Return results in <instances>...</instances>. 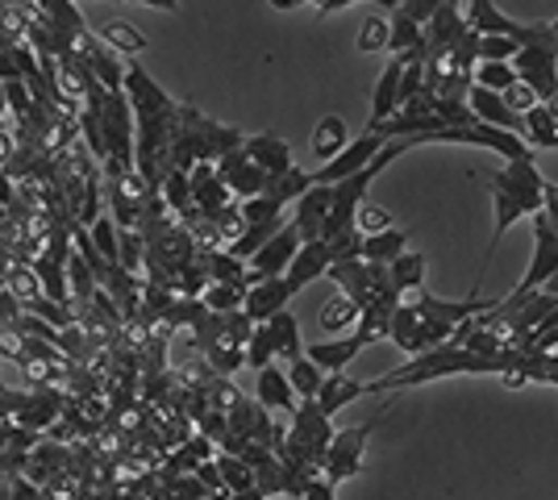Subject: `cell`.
Wrapping results in <instances>:
<instances>
[{
    "instance_id": "obj_1",
    "label": "cell",
    "mask_w": 558,
    "mask_h": 500,
    "mask_svg": "<svg viewBox=\"0 0 558 500\" xmlns=\"http://www.w3.org/2000/svg\"><path fill=\"white\" fill-rule=\"evenodd\" d=\"M484 309H488V305H484L480 296H466V301H442V296H434L429 288L421 284V288H413V292H404V296H400L392 321H388V338H392L400 351L421 355V351H434V346L450 342L463 321L480 317Z\"/></svg>"
},
{
    "instance_id": "obj_2",
    "label": "cell",
    "mask_w": 558,
    "mask_h": 500,
    "mask_svg": "<svg viewBox=\"0 0 558 500\" xmlns=\"http://www.w3.org/2000/svg\"><path fill=\"white\" fill-rule=\"evenodd\" d=\"M242 138H246L242 130L205 118V113L192 109V105H180V113H175V134H171V146H167V167H171V171H192L196 163H217L226 150L242 146Z\"/></svg>"
},
{
    "instance_id": "obj_3",
    "label": "cell",
    "mask_w": 558,
    "mask_h": 500,
    "mask_svg": "<svg viewBox=\"0 0 558 500\" xmlns=\"http://www.w3.org/2000/svg\"><path fill=\"white\" fill-rule=\"evenodd\" d=\"M379 426V417H372L367 426H347V429H333V438H329L326 454H322V476L338 488V484H347L363 472V451H367V438H372V429Z\"/></svg>"
},
{
    "instance_id": "obj_4",
    "label": "cell",
    "mask_w": 558,
    "mask_h": 500,
    "mask_svg": "<svg viewBox=\"0 0 558 500\" xmlns=\"http://www.w3.org/2000/svg\"><path fill=\"white\" fill-rule=\"evenodd\" d=\"M542 188H546V175L537 171L534 159H512V163H505L500 171L488 175V192L509 196L525 217H534L542 209Z\"/></svg>"
},
{
    "instance_id": "obj_5",
    "label": "cell",
    "mask_w": 558,
    "mask_h": 500,
    "mask_svg": "<svg viewBox=\"0 0 558 500\" xmlns=\"http://www.w3.org/2000/svg\"><path fill=\"white\" fill-rule=\"evenodd\" d=\"M530 221H534V259H530V267H525V280L512 288L505 301H525L530 292H537V288L558 271V230L546 221L542 209H537Z\"/></svg>"
},
{
    "instance_id": "obj_6",
    "label": "cell",
    "mask_w": 558,
    "mask_h": 500,
    "mask_svg": "<svg viewBox=\"0 0 558 500\" xmlns=\"http://www.w3.org/2000/svg\"><path fill=\"white\" fill-rule=\"evenodd\" d=\"M296 251H301V230H296L292 221H283L276 234H271V239L263 242L255 255L246 259V284L267 280V276H283Z\"/></svg>"
},
{
    "instance_id": "obj_7",
    "label": "cell",
    "mask_w": 558,
    "mask_h": 500,
    "mask_svg": "<svg viewBox=\"0 0 558 500\" xmlns=\"http://www.w3.org/2000/svg\"><path fill=\"white\" fill-rule=\"evenodd\" d=\"M379 150H384V138L372 134V130H363V134L350 138L329 163H322L317 171H308V175H313V184H338V180H347V175H354V171H363Z\"/></svg>"
},
{
    "instance_id": "obj_8",
    "label": "cell",
    "mask_w": 558,
    "mask_h": 500,
    "mask_svg": "<svg viewBox=\"0 0 558 500\" xmlns=\"http://www.w3.org/2000/svg\"><path fill=\"white\" fill-rule=\"evenodd\" d=\"M213 167H217V180L230 188L233 200H246V196H258V192L267 188V175L246 159V150H242V146L226 150Z\"/></svg>"
},
{
    "instance_id": "obj_9",
    "label": "cell",
    "mask_w": 558,
    "mask_h": 500,
    "mask_svg": "<svg viewBox=\"0 0 558 500\" xmlns=\"http://www.w3.org/2000/svg\"><path fill=\"white\" fill-rule=\"evenodd\" d=\"M296 292L292 284L283 280V276H267V280H255V284H246V301H242V313L251 317V321H267V317H276L279 309H288V301H292Z\"/></svg>"
},
{
    "instance_id": "obj_10",
    "label": "cell",
    "mask_w": 558,
    "mask_h": 500,
    "mask_svg": "<svg viewBox=\"0 0 558 500\" xmlns=\"http://www.w3.org/2000/svg\"><path fill=\"white\" fill-rule=\"evenodd\" d=\"M329 200H333V184H308V188H304L301 196L292 200V205H296V217H292V225L301 230V242L322 239V225H326Z\"/></svg>"
},
{
    "instance_id": "obj_11",
    "label": "cell",
    "mask_w": 558,
    "mask_h": 500,
    "mask_svg": "<svg viewBox=\"0 0 558 500\" xmlns=\"http://www.w3.org/2000/svg\"><path fill=\"white\" fill-rule=\"evenodd\" d=\"M329 263H333V255H329V242L326 239L301 242V251L292 255L288 271H283V280L292 284V292H304V288L313 284V280H322V276H326Z\"/></svg>"
},
{
    "instance_id": "obj_12",
    "label": "cell",
    "mask_w": 558,
    "mask_h": 500,
    "mask_svg": "<svg viewBox=\"0 0 558 500\" xmlns=\"http://www.w3.org/2000/svg\"><path fill=\"white\" fill-rule=\"evenodd\" d=\"M187 188H192V205H196L201 217H213V214H221L226 205H233L230 188L217 180V167L213 163L192 167V171H187Z\"/></svg>"
},
{
    "instance_id": "obj_13",
    "label": "cell",
    "mask_w": 558,
    "mask_h": 500,
    "mask_svg": "<svg viewBox=\"0 0 558 500\" xmlns=\"http://www.w3.org/2000/svg\"><path fill=\"white\" fill-rule=\"evenodd\" d=\"M255 397L258 405L267 408V413H296V405H301V397L292 392V383H288V371L283 367H276V363H267V367H258L255 371Z\"/></svg>"
},
{
    "instance_id": "obj_14",
    "label": "cell",
    "mask_w": 558,
    "mask_h": 500,
    "mask_svg": "<svg viewBox=\"0 0 558 500\" xmlns=\"http://www.w3.org/2000/svg\"><path fill=\"white\" fill-rule=\"evenodd\" d=\"M466 109L484 121V125H496V130H509V134H521V130H525V121L505 105V96L492 93V88H480V84L466 88Z\"/></svg>"
},
{
    "instance_id": "obj_15",
    "label": "cell",
    "mask_w": 558,
    "mask_h": 500,
    "mask_svg": "<svg viewBox=\"0 0 558 500\" xmlns=\"http://www.w3.org/2000/svg\"><path fill=\"white\" fill-rule=\"evenodd\" d=\"M359 397H372V380H350L347 371H326V380L317 388V405L326 417H333L338 408H347L350 401H359Z\"/></svg>"
},
{
    "instance_id": "obj_16",
    "label": "cell",
    "mask_w": 558,
    "mask_h": 500,
    "mask_svg": "<svg viewBox=\"0 0 558 500\" xmlns=\"http://www.w3.org/2000/svg\"><path fill=\"white\" fill-rule=\"evenodd\" d=\"M242 150H246V159H251L263 175H279V171L292 167V150H288V143H283L279 134H246V138H242Z\"/></svg>"
},
{
    "instance_id": "obj_17",
    "label": "cell",
    "mask_w": 558,
    "mask_h": 500,
    "mask_svg": "<svg viewBox=\"0 0 558 500\" xmlns=\"http://www.w3.org/2000/svg\"><path fill=\"white\" fill-rule=\"evenodd\" d=\"M521 121H525V130H521L525 143L537 146V150H558V105L555 100H537V105H530V109L521 113Z\"/></svg>"
},
{
    "instance_id": "obj_18",
    "label": "cell",
    "mask_w": 558,
    "mask_h": 500,
    "mask_svg": "<svg viewBox=\"0 0 558 500\" xmlns=\"http://www.w3.org/2000/svg\"><path fill=\"white\" fill-rule=\"evenodd\" d=\"M359 351H367V342L354 330L342 333V338H329V342H317V346H304V355L313 358L322 371H347V363L359 355Z\"/></svg>"
},
{
    "instance_id": "obj_19",
    "label": "cell",
    "mask_w": 558,
    "mask_h": 500,
    "mask_svg": "<svg viewBox=\"0 0 558 500\" xmlns=\"http://www.w3.org/2000/svg\"><path fill=\"white\" fill-rule=\"evenodd\" d=\"M400 72H404V59H388L384 63V72L375 80V93H372V118L367 121H384L392 118L396 109H400Z\"/></svg>"
},
{
    "instance_id": "obj_20",
    "label": "cell",
    "mask_w": 558,
    "mask_h": 500,
    "mask_svg": "<svg viewBox=\"0 0 558 500\" xmlns=\"http://www.w3.org/2000/svg\"><path fill=\"white\" fill-rule=\"evenodd\" d=\"M388 54L396 59H404V54H425V25H417L413 17H404V13H396L388 17Z\"/></svg>"
},
{
    "instance_id": "obj_21",
    "label": "cell",
    "mask_w": 558,
    "mask_h": 500,
    "mask_svg": "<svg viewBox=\"0 0 558 500\" xmlns=\"http://www.w3.org/2000/svg\"><path fill=\"white\" fill-rule=\"evenodd\" d=\"M409 251V234L404 230H379V234H363V246H359V259L363 263H379V267H388L396 255H404Z\"/></svg>"
},
{
    "instance_id": "obj_22",
    "label": "cell",
    "mask_w": 558,
    "mask_h": 500,
    "mask_svg": "<svg viewBox=\"0 0 558 500\" xmlns=\"http://www.w3.org/2000/svg\"><path fill=\"white\" fill-rule=\"evenodd\" d=\"M267 326V333H271V346H276V355L279 358H301L304 355V338H301V321L292 317L288 309H279L276 317H267L263 321Z\"/></svg>"
},
{
    "instance_id": "obj_23",
    "label": "cell",
    "mask_w": 558,
    "mask_h": 500,
    "mask_svg": "<svg viewBox=\"0 0 558 500\" xmlns=\"http://www.w3.org/2000/svg\"><path fill=\"white\" fill-rule=\"evenodd\" d=\"M96 38L113 50V54H125V59H138L142 50H146V34L134 29L130 22H105L96 29Z\"/></svg>"
},
{
    "instance_id": "obj_24",
    "label": "cell",
    "mask_w": 558,
    "mask_h": 500,
    "mask_svg": "<svg viewBox=\"0 0 558 500\" xmlns=\"http://www.w3.org/2000/svg\"><path fill=\"white\" fill-rule=\"evenodd\" d=\"M347 143H350L347 121L333 118V113L317 121V125H313V138H308V146H313V155H317L322 163H329V159H333V155H338V150H342Z\"/></svg>"
},
{
    "instance_id": "obj_25",
    "label": "cell",
    "mask_w": 558,
    "mask_h": 500,
    "mask_svg": "<svg viewBox=\"0 0 558 500\" xmlns=\"http://www.w3.org/2000/svg\"><path fill=\"white\" fill-rule=\"evenodd\" d=\"M388 280H392V288L404 296V292H413V288L425 284V255L421 251H404V255H396L392 263H388Z\"/></svg>"
},
{
    "instance_id": "obj_26",
    "label": "cell",
    "mask_w": 558,
    "mask_h": 500,
    "mask_svg": "<svg viewBox=\"0 0 558 500\" xmlns=\"http://www.w3.org/2000/svg\"><path fill=\"white\" fill-rule=\"evenodd\" d=\"M196 259H201V267H205L209 284H230V280H246V263L233 259L230 251H201Z\"/></svg>"
},
{
    "instance_id": "obj_27",
    "label": "cell",
    "mask_w": 558,
    "mask_h": 500,
    "mask_svg": "<svg viewBox=\"0 0 558 500\" xmlns=\"http://www.w3.org/2000/svg\"><path fill=\"white\" fill-rule=\"evenodd\" d=\"M308 184H313V175L292 163L288 171H279V175H267V188H263V192H267L271 200H279V205H292V200H296Z\"/></svg>"
},
{
    "instance_id": "obj_28",
    "label": "cell",
    "mask_w": 558,
    "mask_h": 500,
    "mask_svg": "<svg viewBox=\"0 0 558 500\" xmlns=\"http://www.w3.org/2000/svg\"><path fill=\"white\" fill-rule=\"evenodd\" d=\"M201 305L209 313H238L242 309V301H246V280H230V284H209L201 296H196Z\"/></svg>"
},
{
    "instance_id": "obj_29",
    "label": "cell",
    "mask_w": 558,
    "mask_h": 500,
    "mask_svg": "<svg viewBox=\"0 0 558 500\" xmlns=\"http://www.w3.org/2000/svg\"><path fill=\"white\" fill-rule=\"evenodd\" d=\"M322 380H326V371H322L308 355L288 363V383H292V392H296L301 401H313V397H317V388H322Z\"/></svg>"
},
{
    "instance_id": "obj_30",
    "label": "cell",
    "mask_w": 558,
    "mask_h": 500,
    "mask_svg": "<svg viewBox=\"0 0 558 500\" xmlns=\"http://www.w3.org/2000/svg\"><path fill=\"white\" fill-rule=\"evenodd\" d=\"M0 276H4V288L17 296V305H22V309L29 305V301H38V296H43V284H38V276H34V267H29V263L4 267Z\"/></svg>"
},
{
    "instance_id": "obj_31",
    "label": "cell",
    "mask_w": 558,
    "mask_h": 500,
    "mask_svg": "<svg viewBox=\"0 0 558 500\" xmlns=\"http://www.w3.org/2000/svg\"><path fill=\"white\" fill-rule=\"evenodd\" d=\"M354 321H359V309L350 305V301L342 296V292H338V296L329 301L326 309H322V330L333 333V338H342V333L354 330Z\"/></svg>"
},
{
    "instance_id": "obj_32",
    "label": "cell",
    "mask_w": 558,
    "mask_h": 500,
    "mask_svg": "<svg viewBox=\"0 0 558 500\" xmlns=\"http://www.w3.org/2000/svg\"><path fill=\"white\" fill-rule=\"evenodd\" d=\"M84 230H88V239H93L96 255H100L105 263H117V234H121V230H117L113 217L100 214V217L93 221V225H84Z\"/></svg>"
},
{
    "instance_id": "obj_33",
    "label": "cell",
    "mask_w": 558,
    "mask_h": 500,
    "mask_svg": "<svg viewBox=\"0 0 558 500\" xmlns=\"http://www.w3.org/2000/svg\"><path fill=\"white\" fill-rule=\"evenodd\" d=\"M25 313L43 317V321H47V326H54V330H68V326H75V305H59V301H50V296L29 301V305H25Z\"/></svg>"
},
{
    "instance_id": "obj_34",
    "label": "cell",
    "mask_w": 558,
    "mask_h": 500,
    "mask_svg": "<svg viewBox=\"0 0 558 500\" xmlns=\"http://www.w3.org/2000/svg\"><path fill=\"white\" fill-rule=\"evenodd\" d=\"M276 358V346H271V333H267V326L258 321L255 330H251V338H246V367H267Z\"/></svg>"
},
{
    "instance_id": "obj_35",
    "label": "cell",
    "mask_w": 558,
    "mask_h": 500,
    "mask_svg": "<svg viewBox=\"0 0 558 500\" xmlns=\"http://www.w3.org/2000/svg\"><path fill=\"white\" fill-rule=\"evenodd\" d=\"M480 72H475V84L480 88H492V93H505L509 84H517V72H512V63H475Z\"/></svg>"
},
{
    "instance_id": "obj_36",
    "label": "cell",
    "mask_w": 558,
    "mask_h": 500,
    "mask_svg": "<svg viewBox=\"0 0 558 500\" xmlns=\"http://www.w3.org/2000/svg\"><path fill=\"white\" fill-rule=\"evenodd\" d=\"M238 214H242V221H267V217H283V205L271 200L267 192H258V196L238 200Z\"/></svg>"
},
{
    "instance_id": "obj_37",
    "label": "cell",
    "mask_w": 558,
    "mask_h": 500,
    "mask_svg": "<svg viewBox=\"0 0 558 500\" xmlns=\"http://www.w3.org/2000/svg\"><path fill=\"white\" fill-rule=\"evenodd\" d=\"M388 225H392V214H388V209H379L372 200L359 205V214H354V230H359V234H379V230H388Z\"/></svg>"
},
{
    "instance_id": "obj_38",
    "label": "cell",
    "mask_w": 558,
    "mask_h": 500,
    "mask_svg": "<svg viewBox=\"0 0 558 500\" xmlns=\"http://www.w3.org/2000/svg\"><path fill=\"white\" fill-rule=\"evenodd\" d=\"M512 47L509 38H500V34H480V63H512Z\"/></svg>"
},
{
    "instance_id": "obj_39",
    "label": "cell",
    "mask_w": 558,
    "mask_h": 500,
    "mask_svg": "<svg viewBox=\"0 0 558 500\" xmlns=\"http://www.w3.org/2000/svg\"><path fill=\"white\" fill-rule=\"evenodd\" d=\"M388 47V17H367L359 29V50H384Z\"/></svg>"
},
{
    "instance_id": "obj_40",
    "label": "cell",
    "mask_w": 558,
    "mask_h": 500,
    "mask_svg": "<svg viewBox=\"0 0 558 500\" xmlns=\"http://www.w3.org/2000/svg\"><path fill=\"white\" fill-rule=\"evenodd\" d=\"M442 9V0H396V13H404V17H413L417 25H425L434 13Z\"/></svg>"
},
{
    "instance_id": "obj_41",
    "label": "cell",
    "mask_w": 558,
    "mask_h": 500,
    "mask_svg": "<svg viewBox=\"0 0 558 500\" xmlns=\"http://www.w3.org/2000/svg\"><path fill=\"white\" fill-rule=\"evenodd\" d=\"M359 246H363V234L359 230H342L338 239H329V255L333 259H359Z\"/></svg>"
},
{
    "instance_id": "obj_42",
    "label": "cell",
    "mask_w": 558,
    "mask_h": 500,
    "mask_svg": "<svg viewBox=\"0 0 558 500\" xmlns=\"http://www.w3.org/2000/svg\"><path fill=\"white\" fill-rule=\"evenodd\" d=\"M505 105H509L512 113H517V118H521V113H525V109H530V105H537V96L530 93V88H525V84H521V80H517V84H509V88H505Z\"/></svg>"
},
{
    "instance_id": "obj_43",
    "label": "cell",
    "mask_w": 558,
    "mask_h": 500,
    "mask_svg": "<svg viewBox=\"0 0 558 500\" xmlns=\"http://www.w3.org/2000/svg\"><path fill=\"white\" fill-rule=\"evenodd\" d=\"M304 4H313L322 17L338 13V9H347V4H379V9H396V0H304Z\"/></svg>"
},
{
    "instance_id": "obj_44",
    "label": "cell",
    "mask_w": 558,
    "mask_h": 500,
    "mask_svg": "<svg viewBox=\"0 0 558 500\" xmlns=\"http://www.w3.org/2000/svg\"><path fill=\"white\" fill-rule=\"evenodd\" d=\"M542 214H546V221L558 230V184H550V180H546V188H542Z\"/></svg>"
},
{
    "instance_id": "obj_45",
    "label": "cell",
    "mask_w": 558,
    "mask_h": 500,
    "mask_svg": "<svg viewBox=\"0 0 558 500\" xmlns=\"http://www.w3.org/2000/svg\"><path fill=\"white\" fill-rule=\"evenodd\" d=\"M13 155H17V134L9 125H0V171L13 163Z\"/></svg>"
},
{
    "instance_id": "obj_46",
    "label": "cell",
    "mask_w": 558,
    "mask_h": 500,
    "mask_svg": "<svg viewBox=\"0 0 558 500\" xmlns=\"http://www.w3.org/2000/svg\"><path fill=\"white\" fill-rule=\"evenodd\" d=\"M13 200H17V180H13L9 171H0V205L13 209Z\"/></svg>"
},
{
    "instance_id": "obj_47",
    "label": "cell",
    "mask_w": 558,
    "mask_h": 500,
    "mask_svg": "<svg viewBox=\"0 0 558 500\" xmlns=\"http://www.w3.org/2000/svg\"><path fill=\"white\" fill-rule=\"evenodd\" d=\"M271 9H279V13H288V9H301L304 0H267Z\"/></svg>"
},
{
    "instance_id": "obj_48",
    "label": "cell",
    "mask_w": 558,
    "mask_h": 500,
    "mask_svg": "<svg viewBox=\"0 0 558 500\" xmlns=\"http://www.w3.org/2000/svg\"><path fill=\"white\" fill-rule=\"evenodd\" d=\"M4 217H9V209H4V205H0V221H4Z\"/></svg>"
},
{
    "instance_id": "obj_49",
    "label": "cell",
    "mask_w": 558,
    "mask_h": 500,
    "mask_svg": "<svg viewBox=\"0 0 558 500\" xmlns=\"http://www.w3.org/2000/svg\"><path fill=\"white\" fill-rule=\"evenodd\" d=\"M550 29H555V34H558V17H555V22H550Z\"/></svg>"
},
{
    "instance_id": "obj_50",
    "label": "cell",
    "mask_w": 558,
    "mask_h": 500,
    "mask_svg": "<svg viewBox=\"0 0 558 500\" xmlns=\"http://www.w3.org/2000/svg\"><path fill=\"white\" fill-rule=\"evenodd\" d=\"M0 288H4V276H0Z\"/></svg>"
}]
</instances>
